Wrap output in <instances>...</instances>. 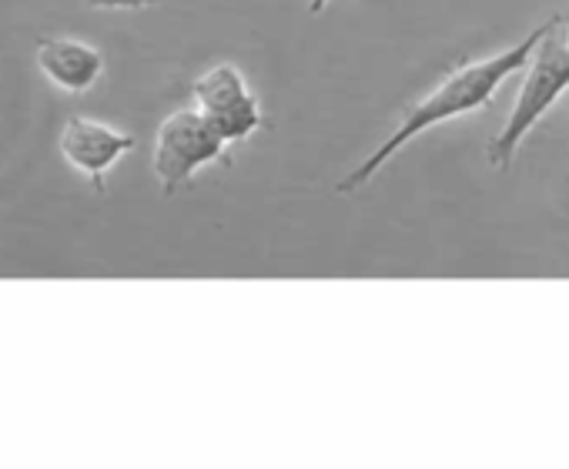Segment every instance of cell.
Here are the masks:
<instances>
[{
    "instance_id": "3",
    "label": "cell",
    "mask_w": 569,
    "mask_h": 469,
    "mask_svg": "<svg viewBox=\"0 0 569 469\" xmlns=\"http://www.w3.org/2000/svg\"><path fill=\"white\" fill-rule=\"evenodd\" d=\"M228 141L211 128V121L198 108H181L164 118L154 141V174L161 178L164 191L171 194L184 184L198 168L211 161L228 164Z\"/></svg>"
},
{
    "instance_id": "2",
    "label": "cell",
    "mask_w": 569,
    "mask_h": 469,
    "mask_svg": "<svg viewBox=\"0 0 569 469\" xmlns=\"http://www.w3.org/2000/svg\"><path fill=\"white\" fill-rule=\"evenodd\" d=\"M559 28H562V21L532 51V58L526 64L522 88H519L516 104L509 111V121L486 144V158L496 168L512 164L516 148L522 144V138L546 118V111L562 98V91H569V41H566V34H556Z\"/></svg>"
},
{
    "instance_id": "5",
    "label": "cell",
    "mask_w": 569,
    "mask_h": 469,
    "mask_svg": "<svg viewBox=\"0 0 569 469\" xmlns=\"http://www.w3.org/2000/svg\"><path fill=\"white\" fill-rule=\"evenodd\" d=\"M134 148V134H121L111 131L98 121H88L81 114H74L61 134V154L68 158V164H74L84 178H91V184L98 191H104V171Z\"/></svg>"
},
{
    "instance_id": "6",
    "label": "cell",
    "mask_w": 569,
    "mask_h": 469,
    "mask_svg": "<svg viewBox=\"0 0 569 469\" xmlns=\"http://www.w3.org/2000/svg\"><path fill=\"white\" fill-rule=\"evenodd\" d=\"M38 64L58 88L81 94L101 78L104 58H101V51H94L81 41H41Z\"/></svg>"
},
{
    "instance_id": "4",
    "label": "cell",
    "mask_w": 569,
    "mask_h": 469,
    "mask_svg": "<svg viewBox=\"0 0 569 469\" xmlns=\"http://www.w3.org/2000/svg\"><path fill=\"white\" fill-rule=\"evenodd\" d=\"M194 108L211 121V128L228 141L238 144L251 138L258 128H264V114L258 98L248 91L241 71L234 64H214L204 71L191 88Z\"/></svg>"
},
{
    "instance_id": "9",
    "label": "cell",
    "mask_w": 569,
    "mask_h": 469,
    "mask_svg": "<svg viewBox=\"0 0 569 469\" xmlns=\"http://www.w3.org/2000/svg\"><path fill=\"white\" fill-rule=\"evenodd\" d=\"M562 34H566V41H569V14L562 18Z\"/></svg>"
},
{
    "instance_id": "8",
    "label": "cell",
    "mask_w": 569,
    "mask_h": 469,
    "mask_svg": "<svg viewBox=\"0 0 569 469\" xmlns=\"http://www.w3.org/2000/svg\"><path fill=\"white\" fill-rule=\"evenodd\" d=\"M326 4H329V0H309V11H312V14H322Z\"/></svg>"
},
{
    "instance_id": "7",
    "label": "cell",
    "mask_w": 569,
    "mask_h": 469,
    "mask_svg": "<svg viewBox=\"0 0 569 469\" xmlns=\"http://www.w3.org/2000/svg\"><path fill=\"white\" fill-rule=\"evenodd\" d=\"M151 4H161V0H88V8H98V11H138Z\"/></svg>"
},
{
    "instance_id": "1",
    "label": "cell",
    "mask_w": 569,
    "mask_h": 469,
    "mask_svg": "<svg viewBox=\"0 0 569 469\" xmlns=\"http://www.w3.org/2000/svg\"><path fill=\"white\" fill-rule=\"evenodd\" d=\"M559 21H562V14H549L539 28L529 31L526 41L512 44L509 51H499V54H492V58H479V61H469V64L456 68L439 88H432L426 98H419V101L409 108V114L399 121V128H396V131H392V134H389L362 164H359V168H352V171L336 184V191L349 194V191H359L362 184H369V181L389 164V158L399 154V151H402L412 138H419L422 131H429V128H436V124H442V121L472 114V111H479V108H489L492 98H496V91L502 88V81L512 78L516 71H522V68L529 64V58H532V51L539 48V41H542Z\"/></svg>"
}]
</instances>
